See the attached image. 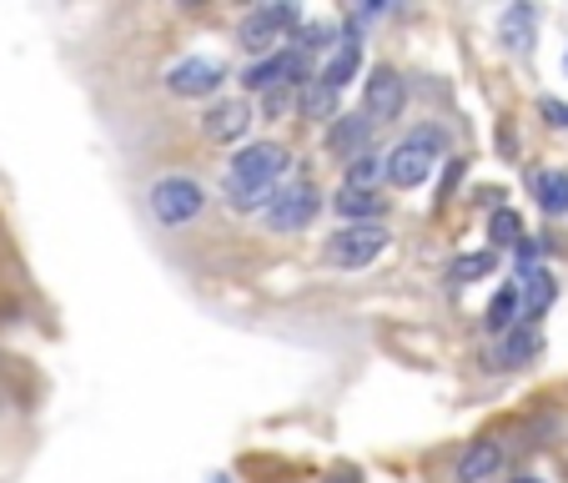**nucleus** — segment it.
<instances>
[{"label":"nucleus","mask_w":568,"mask_h":483,"mask_svg":"<svg viewBox=\"0 0 568 483\" xmlns=\"http://www.w3.org/2000/svg\"><path fill=\"white\" fill-rule=\"evenodd\" d=\"M287 147L282 141H247L226 161V177H222V192L236 212H262L272 202V192L282 187L287 177Z\"/></svg>","instance_id":"nucleus-1"},{"label":"nucleus","mask_w":568,"mask_h":483,"mask_svg":"<svg viewBox=\"0 0 568 483\" xmlns=\"http://www.w3.org/2000/svg\"><path fill=\"white\" fill-rule=\"evenodd\" d=\"M438 157H443V127H418L393 147V157L383 161V177L393 187H403V192H413V187H423L433 177Z\"/></svg>","instance_id":"nucleus-2"},{"label":"nucleus","mask_w":568,"mask_h":483,"mask_svg":"<svg viewBox=\"0 0 568 483\" xmlns=\"http://www.w3.org/2000/svg\"><path fill=\"white\" fill-rule=\"evenodd\" d=\"M387 227L383 222H357V227H337L327 242H322V262L337 272H357L367 262H377L387 252Z\"/></svg>","instance_id":"nucleus-3"},{"label":"nucleus","mask_w":568,"mask_h":483,"mask_svg":"<svg viewBox=\"0 0 568 483\" xmlns=\"http://www.w3.org/2000/svg\"><path fill=\"white\" fill-rule=\"evenodd\" d=\"M297 21H302V11L297 6H257V11L247 16V21L236 26V46L247 56H272V51H282V41H292V31H297Z\"/></svg>","instance_id":"nucleus-4"},{"label":"nucleus","mask_w":568,"mask_h":483,"mask_svg":"<svg viewBox=\"0 0 568 483\" xmlns=\"http://www.w3.org/2000/svg\"><path fill=\"white\" fill-rule=\"evenodd\" d=\"M146 207L161 227H186L206 212V192H202V182H192V177H161V182H151Z\"/></svg>","instance_id":"nucleus-5"},{"label":"nucleus","mask_w":568,"mask_h":483,"mask_svg":"<svg viewBox=\"0 0 568 483\" xmlns=\"http://www.w3.org/2000/svg\"><path fill=\"white\" fill-rule=\"evenodd\" d=\"M317 212H322V192L312 182H302V177L287 182V187H277L272 202L262 207V217H267L272 232H302V227L317 222Z\"/></svg>","instance_id":"nucleus-6"},{"label":"nucleus","mask_w":568,"mask_h":483,"mask_svg":"<svg viewBox=\"0 0 568 483\" xmlns=\"http://www.w3.org/2000/svg\"><path fill=\"white\" fill-rule=\"evenodd\" d=\"M242 87L247 91H292V87H307V56L302 51H272V56H262V61H252L247 66V76H242Z\"/></svg>","instance_id":"nucleus-7"},{"label":"nucleus","mask_w":568,"mask_h":483,"mask_svg":"<svg viewBox=\"0 0 568 483\" xmlns=\"http://www.w3.org/2000/svg\"><path fill=\"white\" fill-rule=\"evenodd\" d=\"M403 101H408V87L393 66H373L363 81V121L367 127H387V121L403 117Z\"/></svg>","instance_id":"nucleus-8"},{"label":"nucleus","mask_w":568,"mask_h":483,"mask_svg":"<svg viewBox=\"0 0 568 483\" xmlns=\"http://www.w3.org/2000/svg\"><path fill=\"white\" fill-rule=\"evenodd\" d=\"M222 81H226V66L212 61V56H186V61H176L172 71H166V91H172V97H192V101L222 91Z\"/></svg>","instance_id":"nucleus-9"},{"label":"nucleus","mask_w":568,"mask_h":483,"mask_svg":"<svg viewBox=\"0 0 568 483\" xmlns=\"http://www.w3.org/2000/svg\"><path fill=\"white\" fill-rule=\"evenodd\" d=\"M252 121H257V107H252L247 97H232V101H212L202 117V137L206 141H247Z\"/></svg>","instance_id":"nucleus-10"},{"label":"nucleus","mask_w":568,"mask_h":483,"mask_svg":"<svg viewBox=\"0 0 568 483\" xmlns=\"http://www.w3.org/2000/svg\"><path fill=\"white\" fill-rule=\"evenodd\" d=\"M504 469V443L498 439H473L458 459V483H488Z\"/></svg>","instance_id":"nucleus-11"},{"label":"nucleus","mask_w":568,"mask_h":483,"mask_svg":"<svg viewBox=\"0 0 568 483\" xmlns=\"http://www.w3.org/2000/svg\"><path fill=\"white\" fill-rule=\"evenodd\" d=\"M357 66H363V46H357V31L347 26V36L337 41V51L322 61V76H317V81H322L327 91H343L347 81L357 76Z\"/></svg>","instance_id":"nucleus-12"},{"label":"nucleus","mask_w":568,"mask_h":483,"mask_svg":"<svg viewBox=\"0 0 568 483\" xmlns=\"http://www.w3.org/2000/svg\"><path fill=\"white\" fill-rule=\"evenodd\" d=\"M333 207L337 217H343L347 227H357V222H383V197L377 192H357V187H337L333 192Z\"/></svg>","instance_id":"nucleus-13"},{"label":"nucleus","mask_w":568,"mask_h":483,"mask_svg":"<svg viewBox=\"0 0 568 483\" xmlns=\"http://www.w3.org/2000/svg\"><path fill=\"white\" fill-rule=\"evenodd\" d=\"M367 137H373V127L363 121V111H357V117H337V127L327 131V151L353 161V157H363L367 151Z\"/></svg>","instance_id":"nucleus-14"},{"label":"nucleus","mask_w":568,"mask_h":483,"mask_svg":"<svg viewBox=\"0 0 568 483\" xmlns=\"http://www.w3.org/2000/svg\"><path fill=\"white\" fill-rule=\"evenodd\" d=\"M554 298H558V288H554V278H548L544 268L524 272V288H518V308H524V318H518V322H534Z\"/></svg>","instance_id":"nucleus-15"},{"label":"nucleus","mask_w":568,"mask_h":483,"mask_svg":"<svg viewBox=\"0 0 568 483\" xmlns=\"http://www.w3.org/2000/svg\"><path fill=\"white\" fill-rule=\"evenodd\" d=\"M534 26H538V11H534V6H508L504 21H498V31H504V46H508V51L524 56L528 46H534Z\"/></svg>","instance_id":"nucleus-16"},{"label":"nucleus","mask_w":568,"mask_h":483,"mask_svg":"<svg viewBox=\"0 0 568 483\" xmlns=\"http://www.w3.org/2000/svg\"><path fill=\"white\" fill-rule=\"evenodd\" d=\"M534 353H538V333H534V322H518V328H508V333H504V348H498V363H504V368H524Z\"/></svg>","instance_id":"nucleus-17"},{"label":"nucleus","mask_w":568,"mask_h":483,"mask_svg":"<svg viewBox=\"0 0 568 483\" xmlns=\"http://www.w3.org/2000/svg\"><path fill=\"white\" fill-rule=\"evenodd\" d=\"M518 312H524V308H518V288L508 282V288H498V292H494V302H488V312H483V328L504 338L508 328L518 322Z\"/></svg>","instance_id":"nucleus-18"},{"label":"nucleus","mask_w":568,"mask_h":483,"mask_svg":"<svg viewBox=\"0 0 568 483\" xmlns=\"http://www.w3.org/2000/svg\"><path fill=\"white\" fill-rule=\"evenodd\" d=\"M534 197L548 217H564L568 212V172H538L534 177Z\"/></svg>","instance_id":"nucleus-19"},{"label":"nucleus","mask_w":568,"mask_h":483,"mask_svg":"<svg viewBox=\"0 0 568 483\" xmlns=\"http://www.w3.org/2000/svg\"><path fill=\"white\" fill-rule=\"evenodd\" d=\"M377 182H383V157L367 147L363 157L347 161V182H343V187H357V192H377Z\"/></svg>","instance_id":"nucleus-20"},{"label":"nucleus","mask_w":568,"mask_h":483,"mask_svg":"<svg viewBox=\"0 0 568 483\" xmlns=\"http://www.w3.org/2000/svg\"><path fill=\"white\" fill-rule=\"evenodd\" d=\"M498 268V258H494V248L488 252H463V258H453V268H448V282H478V278H488V272Z\"/></svg>","instance_id":"nucleus-21"},{"label":"nucleus","mask_w":568,"mask_h":483,"mask_svg":"<svg viewBox=\"0 0 568 483\" xmlns=\"http://www.w3.org/2000/svg\"><path fill=\"white\" fill-rule=\"evenodd\" d=\"M302 117L307 121H333V111H337V91H327L322 87V81H307V87H302Z\"/></svg>","instance_id":"nucleus-22"},{"label":"nucleus","mask_w":568,"mask_h":483,"mask_svg":"<svg viewBox=\"0 0 568 483\" xmlns=\"http://www.w3.org/2000/svg\"><path fill=\"white\" fill-rule=\"evenodd\" d=\"M518 237H524V222H518L508 207H498V212L488 217V242H494V248H518Z\"/></svg>","instance_id":"nucleus-23"},{"label":"nucleus","mask_w":568,"mask_h":483,"mask_svg":"<svg viewBox=\"0 0 568 483\" xmlns=\"http://www.w3.org/2000/svg\"><path fill=\"white\" fill-rule=\"evenodd\" d=\"M333 46V26H302L297 36H292V51L312 56V51H327Z\"/></svg>","instance_id":"nucleus-24"},{"label":"nucleus","mask_w":568,"mask_h":483,"mask_svg":"<svg viewBox=\"0 0 568 483\" xmlns=\"http://www.w3.org/2000/svg\"><path fill=\"white\" fill-rule=\"evenodd\" d=\"M538 111H544V121H548L554 131H568V107H564L558 97H544V101H538Z\"/></svg>","instance_id":"nucleus-25"},{"label":"nucleus","mask_w":568,"mask_h":483,"mask_svg":"<svg viewBox=\"0 0 568 483\" xmlns=\"http://www.w3.org/2000/svg\"><path fill=\"white\" fill-rule=\"evenodd\" d=\"M287 107H297V97H292V91H267V111H272V117H282Z\"/></svg>","instance_id":"nucleus-26"},{"label":"nucleus","mask_w":568,"mask_h":483,"mask_svg":"<svg viewBox=\"0 0 568 483\" xmlns=\"http://www.w3.org/2000/svg\"><path fill=\"white\" fill-rule=\"evenodd\" d=\"M458 177H463V161H453V167H448V177H443V187H438V202H448V197H453V187H458Z\"/></svg>","instance_id":"nucleus-27"},{"label":"nucleus","mask_w":568,"mask_h":483,"mask_svg":"<svg viewBox=\"0 0 568 483\" xmlns=\"http://www.w3.org/2000/svg\"><path fill=\"white\" fill-rule=\"evenodd\" d=\"M514 483H544V479H534V473H524V479H514Z\"/></svg>","instance_id":"nucleus-28"},{"label":"nucleus","mask_w":568,"mask_h":483,"mask_svg":"<svg viewBox=\"0 0 568 483\" xmlns=\"http://www.w3.org/2000/svg\"><path fill=\"white\" fill-rule=\"evenodd\" d=\"M212 483H232V479H226V473H222V479H212Z\"/></svg>","instance_id":"nucleus-29"},{"label":"nucleus","mask_w":568,"mask_h":483,"mask_svg":"<svg viewBox=\"0 0 568 483\" xmlns=\"http://www.w3.org/2000/svg\"><path fill=\"white\" fill-rule=\"evenodd\" d=\"M564 71H568V56H564Z\"/></svg>","instance_id":"nucleus-30"}]
</instances>
